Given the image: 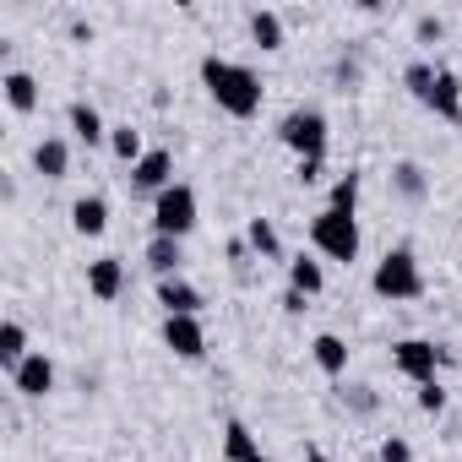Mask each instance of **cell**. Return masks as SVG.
<instances>
[{"instance_id": "1", "label": "cell", "mask_w": 462, "mask_h": 462, "mask_svg": "<svg viewBox=\"0 0 462 462\" xmlns=\"http://www.w3.org/2000/svg\"><path fill=\"white\" fill-rule=\"evenodd\" d=\"M201 82H207L212 104H217L223 115H235V120H251V115L262 109V77H256L251 66H235V60L207 55V60H201Z\"/></svg>"}, {"instance_id": "2", "label": "cell", "mask_w": 462, "mask_h": 462, "mask_svg": "<svg viewBox=\"0 0 462 462\" xmlns=\"http://www.w3.org/2000/svg\"><path fill=\"white\" fill-rule=\"evenodd\" d=\"M408 88H413V98L424 104V109H435L446 125H462V82L451 77V71H435V66H408Z\"/></svg>"}, {"instance_id": "3", "label": "cell", "mask_w": 462, "mask_h": 462, "mask_svg": "<svg viewBox=\"0 0 462 462\" xmlns=\"http://www.w3.org/2000/svg\"><path fill=\"white\" fill-rule=\"evenodd\" d=\"M370 289H375L381 300H419V294H424V273H419L413 251H408V245L386 251V256L375 262V278H370Z\"/></svg>"}, {"instance_id": "4", "label": "cell", "mask_w": 462, "mask_h": 462, "mask_svg": "<svg viewBox=\"0 0 462 462\" xmlns=\"http://www.w3.org/2000/svg\"><path fill=\"white\" fill-rule=\"evenodd\" d=\"M310 240H316L321 256H332V262H354V256H359V223H354V212L321 207V212L310 217Z\"/></svg>"}, {"instance_id": "5", "label": "cell", "mask_w": 462, "mask_h": 462, "mask_svg": "<svg viewBox=\"0 0 462 462\" xmlns=\"http://www.w3.org/2000/svg\"><path fill=\"white\" fill-rule=\"evenodd\" d=\"M278 136H283V147L300 152V163L327 158V115L321 109H289L283 125H278Z\"/></svg>"}, {"instance_id": "6", "label": "cell", "mask_w": 462, "mask_h": 462, "mask_svg": "<svg viewBox=\"0 0 462 462\" xmlns=\"http://www.w3.org/2000/svg\"><path fill=\"white\" fill-rule=\"evenodd\" d=\"M190 228H196V190H190V185H169V190L152 201V235L185 240Z\"/></svg>"}, {"instance_id": "7", "label": "cell", "mask_w": 462, "mask_h": 462, "mask_svg": "<svg viewBox=\"0 0 462 462\" xmlns=\"http://www.w3.org/2000/svg\"><path fill=\"white\" fill-rule=\"evenodd\" d=\"M440 348L435 343H424V337H402V343H392V365H397V375H408V381H435V370H440Z\"/></svg>"}, {"instance_id": "8", "label": "cell", "mask_w": 462, "mask_h": 462, "mask_svg": "<svg viewBox=\"0 0 462 462\" xmlns=\"http://www.w3.org/2000/svg\"><path fill=\"white\" fill-rule=\"evenodd\" d=\"M163 343L174 359H201L207 354V332L196 316H163Z\"/></svg>"}, {"instance_id": "9", "label": "cell", "mask_w": 462, "mask_h": 462, "mask_svg": "<svg viewBox=\"0 0 462 462\" xmlns=\"http://www.w3.org/2000/svg\"><path fill=\"white\" fill-rule=\"evenodd\" d=\"M12 386H17L23 397H44V392H55V359H50L44 348H33V354L12 370Z\"/></svg>"}, {"instance_id": "10", "label": "cell", "mask_w": 462, "mask_h": 462, "mask_svg": "<svg viewBox=\"0 0 462 462\" xmlns=\"http://www.w3.org/2000/svg\"><path fill=\"white\" fill-rule=\"evenodd\" d=\"M131 185H136V190H158V196H163V190L174 185V152L152 147V152L131 169Z\"/></svg>"}, {"instance_id": "11", "label": "cell", "mask_w": 462, "mask_h": 462, "mask_svg": "<svg viewBox=\"0 0 462 462\" xmlns=\"http://www.w3.org/2000/svg\"><path fill=\"white\" fill-rule=\"evenodd\" d=\"M88 289H93V300H120V289H125V262L120 256H98V262H88Z\"/></svg>"}, {"instance_id": "12", "label": "cell", "mask_w": 462, "mask_h": 462, "mask_svg": "<svg viewBox=\"0 0 462 462\" xmlns=\"http://www.w3.org/2000/svg\"><path fill=\"white\" fill-rule=\"evenodd\" d=\"M223 462H267L262 440H256L240 419H228V424H223Z\"/></svg>"}, {"instance_id": "13", "label": "cell", "mask_w": 462, "mask_h": 462, "mask_svg": "<svg viewBox=\"0 0 462 462\" xmlns=\"http://www.w3.org/2000/svg\"><path fill=\"white\" fill-rule=\"evenodd\" d=\"M158 305H163L169 316H196V310H201V294H196L185 278H158Z\"/></svg>"}, {"instance_id": "14", "label": "cell", "mask_w": 462, "mask_h": 462, "mask_svg": "<svg viewBox=\"0 0 462 462\" xmlns=\"http://www.w3.org/2000/svg\"><path fill=\"white\" fill-rule=\"evenodd\" d=\"M71 228H77V235H88V240H98L104 228H109V201L104 196H82L71 207Z\"/></svg>"}, {"instance_id": "15", "label": "cell", "mask_w": 462, "mask_h": 462, "mask_svg": "<svg viewBox=\"0 0 462 462\" xmlns=\"http://www.w3.org/2000/svg\"><path fill=\"white\" fill-rule=\"evenodd\" d=\"M33 169H39L44 180H66V169H71V147H66L60 136H44V142L33 147Z\"/></svg>"}, {"instance_id": "16", "label": "cell", "mask_w": 462, "mask_h": 462, "mask_svg": "<svg viewBox=\"0 0 462 462\" xmlns=\"http://www.w3.org/2000/svg\"><path fill=\"white\" fill-rule=\"evenodd\" d=\"M71 131H77V136H82L88 147L109 142V125H104V115H98V109H93L88 98H77V104H71Z\"/></svg>"}, {"instance_id": "17", "label": "cell", "mask_w": 462, "mask_h": 462, "mask_svg": "<svg viewBox=\"0 0 462 462\" xmlns=\"http://www.w3.org/2000/svg\"><path fill=\"white\" fill-rule=\"evenodd\" d=\"M0 88H6V104H12L17 115H33V109H39V82H33L28 71H6V82H0Z\"/></svg>"}, {"instance_id": "18", "label": "cell", "mask_w": 462, "mask_h": 462, "mask_svg": "<svg viewBox=\"0 0 462 462\" xmlns=\"http://www.w3.org/2000/svg\"><path fill=\"white\" fill-rule=\"evenodd\" d=\"M310 354H316V365H321L327 375H343V370H348V343H343L337 332H321V337L310 343Z\"/></svg>"}, {"instance_id": "19", "label": "cell", "mask_w": 462, "mask_h": 462, "mask_svg": "<svg viewBox=\"0 0 462 462\" xmlns=\"http://www.w3.org/2000/svg\"><path fill=\"white\" fill-rule=\"evenodd\" d=\"M28 354H33V348H28V332H23V321H6V327H0V365H6V370H17Z\"/></svg>"}, {"instance_id": "20", "label": "cell", "mask_w": 462, "mask_h": 462, "mask_svg": "<svg viewBox=\"0 0 462 462\" xmlns=\"http://www.w3.org/2000/svg\"><path fill=\"white\" fill-rule=\"evenodd\" d=\"M147 267H152L158 278H174V267H180V240L152 235V245H147Z\"/></svg>"}, {"instance_id": "21", "label": "cell", "mask_w": 462, "mask_h": 462, "mask_svg": "<svg viewBox=\"0 0 462 462\" xmlns=\"http://www.w3.org/2000/svg\"><path fill=\"white\" fill-rule=\"evenodd\" d=\"M289 283H294V294H305V300L321 294V283H327V278H321V262H310V256L289 262Z\"/></svg>"}, {"instance_id": "22", "label": "cell", "mask_w": 462, "mask_h": 462, "mask_svg": "<svg viewBox=\"0 0 462 462\" xmlns=\"http://www.w3.org/2000/svg\"><path fill=\"white\" fill-rule=\"evenodd\" d=\"M251 39H256L262 50H283V23H278V12H251Z\"/></svg>"}, {"instance_id": "23", "label": "cell", "mask_w": 462, "mask_h": 462, "mask_svg": "<svg viewBox=\"0 0 462 462\" xmlns=\"http://www.w3.org/2000/svg\"><path fill=\"white\" fill-rule=\"evenodd\" d=\"M109 147H115V158H120V163H131V169L147 158V147H142V136H136L131 125H115V131H109Z\"/></svg>"}, {"instance_id": "24", "label": "cell", "mask_w": 462, "mask_h": 462, "mask_svg": "<svg viewBox=\"0 0 462 462\" xmlns=\"http://www.w3.org/2000/svg\"><path fill=\"white\" fill-rule=\"evenodd\" d=\"M251 245H256L262 256H278V251H283V245H278V228H273L267 217H256V223H251Z\"/></svg>"}, {"instance_id": "25", "label": "cell", "mask_w": 462, "mask_h": 462, "mask_svg": "<svg viewBox=\"0 0 462 462\" xmlns=\"http://www.w3.org/2000/svg\"><path fill=\"white\" fill-rule=\"evenodd\" d=\"M354 201H359V174H343V180L332 185V207H337V212H354Z\"/></svg>"}, {"instance_id": "26", "label": "cell", "mask_w": 462, "mask_h": 462, "mask_svg": "<svg viewBox=\"0 0 462 462\" xmlns=\"http://www.w3.org/2000/svg\"><path fill=\"white\" fill-rule=\"evenodd\" d=\"M419 408H424V413H440V408H446V386H440V381H424V386H419Z\"/></svg>"}, {"instance_id": "27", "label": "cell", "mask_w": 462, "mask_h": 462, "mask_svg": "<svg viewBox=\"0 0 462 462\" xmlns=\"http://www.w3.org/2000/svg\"><path fill=\"white\" fill-rule=\"evenodd\" d=\"M381 462H413V451H408V440H397V435H386V440H381Z\"/></svg>"}, {"instance_id": "28", "label": "cell", "mask_w": 462, "mask_h": 462, "mask_svg": "<svg viewBox=\"0 0 462 462\" xmlns=\"http://www.w3.org/2000/svg\"><path fill=\"white\" fill-rule=\"evenodd\" d=\"M305 462H332V457H327V451H316V446H310V451H305Z\"/></svg>"}]
</instances>
